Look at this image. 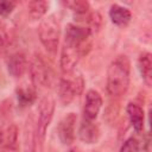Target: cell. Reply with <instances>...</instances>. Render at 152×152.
Returning <instances> with one entry per match:
<instances>
[{"instance_id":"1","label":"cell","mask_w":152,"mask_h":152,"mask_svg":"<svg viewBox=\"0 0 152 152\" xmlns=\"http://www.w3.org/2000/svg\"><path fill=\"white\" fill-rule=\"evenodd\" d=\"M131 63L126 56H118L107 69V93L113 97L122 96L129 87Z\"/></svg>"},{"instance_id":"2","label":"cell","mask_w":152,"mask_h":152,"mask_svg":"<svg viewBox=\"0 0 152 152\" xmlns=\"http://www.w3.org/2000/svg\"><path fill=\"white\" fill-rule=\"evenodd\" d=\"M39 40L50 55H56L59 38H61V24L56 15L51 14L42 19L38 27Z\"/></svg>"},{"instance_id":"3","label":"cell","mask_w":152,"mask_h":152,"mask_svg":"<svg viewBox=\"0 0 152 152\" xmlns=\"http://www.w3.org/2000/svg\"><path fill=\"white\" fill-rule=\"evenodd\" d=\"M84 89L83 76L72 70L64 72L58 82V97L63 104H69L76 96L81 95Z\"/></svg>"},{"instance_id":"4","label":"cell","mask_w":152,"mask_h":152,"mask_svg":"<svg viewBox=\"0 0 152 152\" xmlns=\"http://www.w3.org/2000/svg\"><path fill=\"white\" fill-rule=\"evenodd\" d=\"M91 36L93 32L88 26L68 24L65 27L63 45L78 49L83 56H86L91 49Z\"/></svg>"},{"instance_id":"5","label":"cell","mask_w":152,"mask_h":152,"mask_svg":"<svg viewBox=\"0 0 152 152\" xmlns=\"http://www.w3.org/2000/svg\"><path fill=\"white\" fill-rule=\"evenodd\" d=\"M55 112V100L51 96H45L40 100L38 106V118L36 122V140L43 144L46 129L52 120Z\"/></svg>"},{"instance_id":"6","label":"cell","mask_w":152,"mask_h":152,"mask_svg":"<svg viewBox=\"0 0 152 152\" xmlns=\"http://www.w3.org/2000/svg\"><path fill=\"white\" fill-rule=\"evenodd\" d=\"M31 81L34 88H50L55 81V74L51 66L42 58H36L30 66Z\"/></svg>"},{"instance_id":"7","label":"cell","mask_w":152,"mask_h":152,"mask_svg":"<svg viewBox=\"0 0 152 152\" xmlns=\"http://www.w3.org/2000/svg\"><path fill=\"white\" fill-rule=\"evenodd\" d=\"M77 115L75 113L66 114L57 126V135L63 145H71L75 140Z\"/></svg>"},{"instance_id":"8","label":"cell","mask_w":152,"mask_h":152,"mask_svg":"<svg viewBox=\"0 0 152 152\" xmlns=\"http://www.w3.org/2000/svg\"><path fill=\"white\" fill-rule=\"evenodd\" d=\"M102 107V96L101 94L95 90V89H90L87 91L86 94V99H84V107H83V116L87 120L94 121Z\"/></svg>"},{"instance_id":"9","label":"cell","mask_w":152,"mask_h":152,"mask_svg":"<svg viewBox=\"0 0 152 152\" xmlns=\"http://www.w3.org/2000/svg\"><path fill=\"white\" fill-rule=\"evenodd\" d=\"M6 65L8 74L14 78H20L28 70V61L21 52L11 55L6 61Z\"/></svg>"},{"instance_id":"10","label":"cell","mask_w":152,"mask_h":152,"mask_svg":"<svg viewBox=\"0 0 152 152\" xmlns=\"http://www.w3.org/2000/svg\"><path fill=\"white\" fill-rule=\"evenodd\" d=\"M78 138L86 144H95L100 139V128L99 126L90 120L83 118L80 128H78Z\"/></svg>"},{"instance_id":"11","label":"cell","mask_w":152,"mask_h":152,"mask_svg":"<svg viewBox=\"0 0 152 152\" xmlns=\"http://www.w3.org/2000/svg\"><path fill=\"white\" fill-rule=\"evenodd\" d=\"M0 146L10 151L17 148L18 128L14 124H7L0 128Z\"/></svg>"},{"instance_id":"12","label":"cell","mask_w":152,"mask_h":152,"mask_svg":"<svg viewBox=\"0 0 152 152\" xmlns=\"http://www.w3.org/2000/svg\"><path fill=\"white\" fill-rule=\"evenodd\" d=\"M127 115H128V120L132 125V127L134 128V131L137 133L142 132L144 129V124H145V112L142 109L141 106H139L138 103L134 102H129L127 104Z\"/></svg>"},{"instance_id":"13","label":"cell","mask_w":152,"mask_h":152,"mask_svg":"<svg viewBox=\"0 0 152 152\" xmlns=\"http://www.w3.org/2000/svg\"><path fill=\"white\" fill-rule=\"evenodd\" d=\"M109 18L116 26H127L132 19V13L128 8L119 4H112L109 7Z\"/></svg>"},{"instance_id":"14","label":"cell","mask_w":152,"mask_h":152,"mask_svg":"<svg viewBox=\"0 0 152 152\" xmlns=\"http://www.w3.org/2000/svg\"><path fill=\"white\" fill-rule=\"evenodd\" d=\"M138 66L142 81L147 87L152 84V56L150 52H142L138 59Z\"/></svg>"},{"instance_id":"15","label":"cell","mask_w":152,"mask_h":152,"mask_svg":"<svg viewBox=\"0 0 152 152\" xmlns=\"http://www.w3.org/2000/svg\"><path fill=\"white\" fill-rule=\"evenodd\" d=\"M15 94H17V100L20 107H27L32 104L37 97L36 88L33 86H28L25 83L17 88Z\"/></svg>"},{"instance_id":"16","label":"cell","mask_w":152,"mask_h":152,"mask_svg":"<svg viewBox=\"0 0 152 152\" xmlns=\"http://www.w3.org/2000/svg\"><path fill=\"white\" fill-rule=\"evenodd\" d=\"M48 8H49V2L44 0H33V1H28L27 4L28 15L33 20H38L42 17H44Z\"/></svg>"},{"instance_id":"17","label":"cell","mask_w":152,"mask_h":152,"mask_svg":"<svg viewBox=\"0 0 152 152\" xmlns=\"http://www.w3.org/2000/svg\"><path fill=\"white\" fill-rule=\"evenodd\" d=\"M62 4L65 7H68L70 11H72L77 17L87 14L90 10V4L86 0H69V1H63Z\"/></svg>"},{"instance_id":"18","label":"cell","mask_w":152,"mask_h":152,"mask_svg":"<svg viewBox=\"0 0 152 152\" xmlns=\"http://www.w3.org/2000/svg\"><path fill=\"white\" fill-rule=\"evenodd\" d=\"M120 152H139V140L134 137L128 138L122 144Z\"/></svg>"},{"instance_id":"19","label":"cell","mask_w":152,"mask_h":152,"mask_svg":"<svg viewBox=\"0 0 152 152\" xmlns=\"http://www.w3.org/2000/svg\"><path fill=\"white\" fill-rule=\"evenodd\" d=\"M10 45V36L5 28V26L0 25V56L4 55Z\"/></svg>"},{"instance_id":"20","label":"cell","mask_w":152,"mask_h":152,"mask_svg":"<svg viewBox=\"0 0 152 152\" xmlns=\"http://www.w3.org/2000/svg\"><path fill=\"white\" fill-rule=\"evenodd\" d=\"M15 6H17V2L14 1H0V15L1 17L10 15L15 8Z\"/></svg>"},{"instance_id":"21","label":"cell","mask_w":152,"mask_h":152,"mask_svg":"<svg viewBox=\"0 0 152 152\" xmlns=\"http://www.w3.org/2000/svg\"><path fill=\"white\" fill-rule=\"evenodd\" d=\"M69 152H80L78 150H71V151H69Z\"/></svg>"},{"instance_id":"22","label":"cell","mask_w":152,"mask_h":152,"mask_svg":"<svg viewBox=\"0 0 152 152\" xmlns=\"http://www.w3.org/2000/svg\"><path fill=\"white\" fill-rule=\"evenodd\" d=\"M8 152H10V151H8Z\"/></svg>"}]
</instances>
